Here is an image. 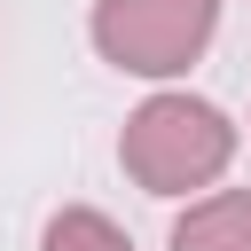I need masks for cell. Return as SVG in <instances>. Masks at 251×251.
Instances as JSON below:
<instances>
[{
	"mask_svg": "<svg viewBox=\"0 0 251 251\" xmlns=\"http://www.w3.org/2000/svg\"><path fill=\"white\" fill-rule=\"evenodd\" d=\"M126 173L149 188V196H188L204 180H220V165L235 157V126L212 110V102H188V94H157L126 118V141H118Z\"/></svg>",
	"mask_w": 251,
	"mask_h": 251,
	"instance_id": "obj_1",
	"label": "cell"
},
{
	"mask_svg": "<svg viewBox=\"0 0 251 251\" xmlns=\"http://www.w3.org/2000/svg\"><path fill=\"white\" fill-rule=\"evenodd\" d=\"M212 16H220V0H102L94 8V47L118 71L165 78V71H188L204 55Z\"/></svg>",
	"mask_w": 251,
	"mask_h": 251,
	"instance_id": "obj_2",
	"label": "cell"
},
{
	"mask_svg": "<svg viewBox=\"0 0 251 251\" xmlns=\"http://www.w3.org/2000/svg\"><path fill=\"white\" fill-rule=\"evenodd\" d=\"M173 251H251V188L188 204V220L173 227Z\"/></svg>",
	"mask_w": 251,
	"mask_h": 251,
	"instance_id": "obj_3",
	"label": "cell"
},
{
	"mask_svg": "<svg viewBox=\"0 0 251 251\" xmlns=\"http://www.w3.org/2000/svg\"><path fill=\"white\" fill-rule=\"evenodd\" d=\"M47 251H133L102 212H55V227H47Z\"/></svg>",
	"mask_w": 251,
	"mask_h": 251,
	"instance_id": "obj_4",
	"label": "cell"
}]
</instances>
